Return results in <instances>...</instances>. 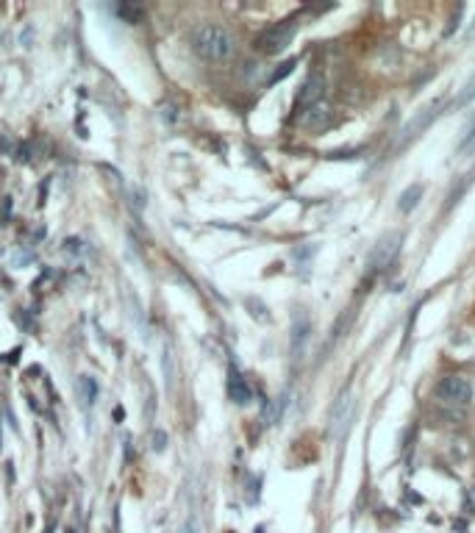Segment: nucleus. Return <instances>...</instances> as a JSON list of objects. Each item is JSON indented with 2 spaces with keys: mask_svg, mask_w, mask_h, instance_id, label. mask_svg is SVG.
Returning a JSON list of instances; mask_svg holds the SVG:
<instances>
[{
  "mask_svg": "<svg viewBox=\"0 0 475 533\" xmlns=\"http://www.w3.org/2000/svg\"><path fill=\"white\" fill-rule=\"evenodd\" d=\"M192 50L209 61H226L234 56L237 42H234L231 31L223 25H201L192 33Z\"/></svg>",
  "mask_w": 475,
  "mask_h": 533,
  "instance_id": "nucleus-1",
  "label": "nucleus"
},
{
  "mask_svg": "<svg viewBox=\"0 0 475 533\" xmlns=\"http://www.w3.org/2000/svg\"><path fill=\"white\" fill-rule=\"evenodd\" d=\"M295 31H297V22H295V19H281V22H275V25L264 28V31L256 36L253 45H256L258 53H264V56H275V53H281V50L292 42Z\"/></svg>",
  "mask_w": 475,
  "mask_h": 533,
  "instance_id": "nucleus-2",
  "label": "nucleus"
},
{
  "mask_svg": "<svg viewBox=\"0 0 475 533\" xmlns=\"http://www.w3.org/2000/svg\"><path fill=\"white\" fill-rule=\"evenodd\" d=\"M400 242H403V234H400V231H389V234H384V237L373 245V250H370V256H367V266H370L373 275H375V272H384L387 266L395 262V256L400 253Z\"/></svg>",
  "mask_w": 475,
  "mask_h": 533,
  "instance_id": "nucleus-3",
  "label": "nucleus"
},
{
  "mask_svg": "<svg viewBox=\"0 0 475 533\" xmlns=\"http://www.w3.org/2000/svg\"><path fill=\"white\" fill-rule=\"evenodd\" d=\"M437 397L445 403V406H467L470 397H473V386L467 378H459V375H445L439 383H437Z\"/></svg>",
  "mask_w": 475,
  "mask_h": 533,
  "instance_id": "nucleus-4",
  "label": "nucleus"
},
{
  "mask_svg": "<svg viewBox=\"0 0 475 533\" xmlns=\"http://www.w3.org/2000/svg\"><path fill=\"white\" fill-rule=\"evenodd\" d=\"M331 122H334V111H331V106H325V103H314V106H309L306 111H300V128H303V131L320 134V131L328 128Z\"/></svg>",
  "mask_w": 475,
  "mask_h": 533,
  "instance_id": "nucleus-5",
  "label": "nucleus"
},
{
  "mask_svg": "<svg viewBox=\"0 0 475 533\" xmlns=\"http://www.w3.org/2000/svg\"><path fill=\"white\" fill-rule=\"evenodd\" d=\"M322 95H325V78L322 75H309L306 78V83L300 86V92H297V111H306L309 106H314V103H322Z\"/></svg>",
  "mask_w": 475,
  "mask_h": 533,
  "instance_id": "nucleus-6",
  "label": "nucleus"
},
{
  "mask_svg": "<svg viewBox=\"0 0 475 533\" xmlns=\"http://www.w3.org/2000/svg\"><path fill=\"white\" fill-rule=\"evenodd\" d=\"M309 333H311V322L309 317L300 311L295 314V322H292V339H289V347H292V356L300 358L303 350H306V342H309Z\"/></svg>",
  "mask_w": 475,
  "mask_h": 533,
  "instance_id": "nucleus-7",
  "label": "nucleus"
},
{
  "mask_svg": "<svg viewBox=\"0 0 475 533\" xmlns=\"http://www.w3.org/2000/svg\"><path fill=\"white\" fill-rule=\"evenodd\" d=\"M439 114V100L437 103H431V106H426L409 125H406V131H403V142H409V139H414V136H420V131H426L428 125H431V120Z\"/></svg>",
  "mask_w": 475,
  "mask_h": 533,
  "instance_id": "nucleus-8",
  "label": "nucleus"
},
{
  "mask_svg": "<svg viewBox=\"0 0 475 533\" xmlns=\"http://www.w3.org/2000/svg\"><path fill=\"white\" fill-rule=\"evenodd\" d=\"M228 397H231L237 406H244V403L253 400V389L247 386V381L239 375L237 369H231V375H228Z\"/></svg>",
  "mask_w": 475,
  "mask_h": 533,
  "instance_id": "nucleus-9",
  "label": "nucleus"
},
{
  "mask_svg": "<svg viewBox=\"0 0 475 533\" xmlns=\"http://www.w3.org/2000/svg\"><path fill=\"white\" fill-rule=\"evenodd\" d=\"M75 386H78V397H81L84 406H92L98 400V381L92 375H78Z\"/></svg>",
  "mask_w": 475,
  "mask_h": 533,
  "instance_id": "nucleus-10",
  "label": "nucleus"
},
{
  "mask_svg": "<svg viewBox=\"0 0 475 533\" xmlns=\"http://www.w3.org/2000/svg\"><path fill=\"white\" fill-rule=\"evenodd\" d=\"M420 198H423V184H414V186H409L403 195H400V212H412L417 203H420Z\"/></svg>",
  "mask_w": 475,
  "mask_h": 533,
  "instance_id": "nucleus-11",
  "label": "nucleus"
},
{
  "mask_svg": "<svg viewBox=\"0 0 475 533\" xmlns=\"http://www.w3.org/2000/svg\"><path fill=\"white\" fill-rule=\"evenodd\" d=\"M159 117H162L167 125H176V122L181 120V106L173 103V100H162V103H159Z\"/></svg>",
  "mask_w": 475,
  "mask_h": 533,
  "instance_id": "nucleus-12",
  "label": "nucleus"
},
{
  "mask_svg": "<svg viewBox=\"0 0 475 533\" xmlns=\"http://www.w3.org/2000/svg\"><path fill=\"white\" fill-rule=\"evenodd\" d=\"M114 11H117L125 22H139V19L145 17V8H142V6H137V3H120Z\"/></svg>",
  "mask_w": 475,
  "mask_h": 533,
  "instance_id": "nucleus-13",
  "label": "nucleus"
},
{
  "mask_svg": "<svg viewBox=\"0 0 475 533\" xmlns=\"http://www.w3.org/2000/svg\"><path fill=\"white\" fill-rule=\"evenodd\" d=\"M348 408H350V397H348V395H342V397H339V403H336V406H334V411H331V431H339V428H342V422H345V420H342V414L348 417Z\"/></svg>",
  "mask_w": 475,
  "mask_h": 533,
  "instance_id": "nucleus-14",
  "label": "nucleus"
},
{
  "mask_svg": "<svg viewBox=\"0 0 475 533\" xmlns=\"http://www.w3.org/2000/svg\"><path fill=\"white\" fill-rule=\"evenodd\" d=\"M473 150H475V122L467 128L465 139L459 142V153H462V156H467V153H473Z\"/></svg>",
  "mask_w": 475,
  "mask_h": 533,
  "instance_id": "nucleus-15",
  "label": "nucleus"
},
{
  "mask_svg": "<svg viewBox=\"0 0 475 533\" xmlns=\"http://www.w3.org/2000/svg\"><path fill=\"white\" fill-rule=\"evenodd\" d=\"M295 64H297L295 58H289V61H283V64H281V70H275V72L270 75V83H278L281 78H286V75H289V72L295 70Z\"/></svg>",
  "mask_w": 475,
  "mask_h": 533,
  "instance_id": "nucleus-16",
  "label": "nucleus"
},
{
  "mask_svg": "<svg viewBox=\"0 0 475 533\" xmlns=\"http://www.w3.org/2000/svg\"><path fill=\"white\" fill-rule=\"evenodd\" d=\"M64 253H72V256H84L86 248L81 239H64Z\"/></svg>",
  "mask_w": 475,
  "mask_h": 533,
  "instance_id": "nucleus-17",
  "label": "nucleus"
},
{
  "mask_svg": "<svg viewBox=\"0 0 475 533\" xmlns=\"http://www.w3.org/2000/svg\"><path fill=\"white\" fill-rule=\"evenodd\" d=\"M28 262H33V253H31V250H25V253H22V250H17V253L11 256V264H14V266L28 264Z\"/></svg>",
  "mask_w": 475,
  "mask_h": 533,
  "instance_id": "nucleus-18",
  "label": "nucleus"
},
{
  "mask_svg": "<svg viewBox=\"0 0 475 533\" xmlns=\"http://www.w3.org/2000/svg\"><path fill=\"white\" fill-rule=\"evenodd\" d=\"M150 442H153V445H150L153 450H164V442H167V436L159 431V433H153V439H150Z\"/></svg>",
  "mask_w": 475,
  "mask_h": 533,
  "instance_id": "nucleus-19",
  "label": "nucleus"
},
{
  "mask_svg": "<svg viewBox=\"0 0 475 533\" xmlns=\"http://www.w3.org/2000/svg\"><path fill=\"white\" fill-rule=\"evenodd\" d=\"M184 533H195V523H189V525L184 528Z\"/></svg>",
  "mask_w": 475,
  "mask_h": 533,
  "instance_id": "nucleus-20",
  "label": "nucleus"
}]
</instances>
